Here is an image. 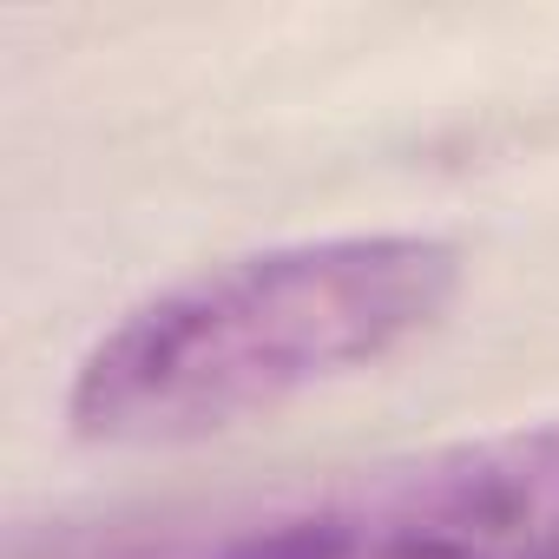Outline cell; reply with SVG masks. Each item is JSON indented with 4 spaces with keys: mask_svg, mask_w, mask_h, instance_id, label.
Masks as SVG:
<instances>
[{
    "mask_svg": "<svg viewBox=\"0 0 559 559\" xmlns=\"http://www.w3.org/2000/svg\"><path fill=\"white\" fill-rule=\"evenodd\" d=\"M461 297V250L428 230L297 237L204 263L132 304L67 382L93 448H185L362 376Z\"/></svg>",
    "mask_w": 559,
    "mask_h": 559,
    "instance_id": "cell-1",
    "label": "cell"
},
{
    "mask_svg": "<svg viewBox=\"0 0 559 559\" xmlns=\"http://www.w3.org/2000/svg\"><path fill=\"white\" fill-rule=\"evenodd\" d=\"M93 559H559V415L158 526Z\"/></svg>",
    "mask_w": 559,
    "mask_h": 559,
    "instance_id": "cell-2",
    "label": "cell"
}]
</instances>
